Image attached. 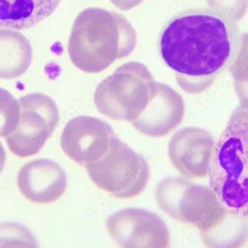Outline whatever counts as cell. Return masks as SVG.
<instances>
[{
	"label": "cell",
	"mask_w": 248,
	"mask_h": 248,
	"mask_svg": "<svg viewBox=\"0 0 248 248\" xmlns=\"http://www.w3.org/2000/svg\"><path fill=\"white\" fill-rule=\"evenodd\" d=\"M160 209L172 218L194 225L206 245L234 213L226 209L211 188L186 177H169L155 190Z\"/></svg>",
	"instance_id": "cell-4"
},
{
	"label": "cell",
	"mask_w": 248,
	"mask_h": 248,
	"mask_svg": "<svg viewBox=\"0 0 248 248\" xmlns=\"http://www.w3.org/2000/svg\"><path fill=\"white\" fill-rule=\"evenodd\" d=\"M5 152L4 149L2 147V144L0 143V173H1L3 167H4V164H5Z\"/></svg>",
	"instance_id": "cell-18"
},
{
	"label": "cell",
	"mask_w": 248,
	"mask_h": 248,
	"mask_svg": "<svg viewBox=\"0 0 248 248\" xmlns=\"http://www.w3.org/2000/svg\"><path fill=\"white\" fill-rule=\"evenodd\" d=\"M157 81L139 62L123 64L97 86L93 101L99 113L115 121L132 123L148 107Z\"/></svg>",
	"instance_id": "cell-5"
},
{
	"label": "cell",
	"mask_w": 248,
	"mask_h": 248,
	"mask_svg": "<svg viewBox=\"0 0 248 248\" xmlns=\"http://www.w3.org/2000/svg\"><path fill=\"white\" fill-rule=\"evenodd\" d=\"M107 230L121 247H169L171 237L166 223L155 213L124 209L109 216Z\"/></svg>",
	"instance_id": "cell-9"
},
{
	"label": "cell",
	"mask_w": 248,
	"mask_h": 248,
	"mask_svg": "<svg viewBox=\"0 0 248 248\" xmlns=\"http://www.w3.org/2000/svg\"><path fill=\"white\" fill-rule=\"evenodd\" d=\"M144 0H110V2L120 10H130L140 5Z\"/></svg>",
	"instance_id": "cell-17"
},
{
	"label": "cell",
	"mask_w": 248,
	"mask_h": 248,
	"mask_svg": "<svg viewBox=\"0 0 248 248\" xmlns=\"http://www.w3.org/2000/svg\"><path fill=\"white\" fill-rule=\"evenodd\" d=\"M33 51L29 40L16 30L0 28V78L13 79L27 72Z\"/></svg>",
	"instance_id": "cell-14"
},
{
	"label": "cell",
	"mask_w": 248,
	"mask_h": 248,
	"mask_svg": "<svg viewBox=\"0 0 248 248\" xmlns=\"http://www.w3.org/2000/svg\"><path fill=\"white\" fill-rule=\"evenodd\" d=\"M34 234L16 222L0 223V247H38Z\"/></svg>",
	"instance_id": "cell-15"
},
{
	"label": "cell",
	"mask_w": 248,
	"mask_h": 248,
	"mask_svg": "<svg viewBox=\"0 0 248 248\" xmlns=\"http://www.w3.org/2000/svg\"><path fill=\"white\" fill-rule=\"evenodd\" d=\"M95 186L116 199H133L147 187L150 168L142 155L117 137L109 151L86 167Z\"/></svg>",
	"instance_id": "cell-6"
},
{
	"label": "cell",
	"mask_w": 248,
	"mask_h": 248,
	"mask_svg": "<svg viewBox=\"0 0 248 248\" xmlns=\"http://www.w3.org/2000/svg\"><path fill=\"white\" fill-rule=\"evenodd\" d=\"M215 137L200 127H185L169 141L168 155L173 166L186 178L208 176L215 148Z\"/></svg>",
	"instance_id": "cell-10"
},
{
	"label": "cell",
	"mask_w": 248,
	"mask_h": 248,
	"mask_svg": "<svg viewBox=\"0 0 248 248\" xmlns=\"http://www.w3.org/2000/svg\"><path fill=\"white\" fill-rule=\"evenodd\" d=\"M68 177L60 165L50 159H36L26 163L17 176L21 195L34 203L47 204L64 196Z\"/></svg>",
	"instance_id": "cell-11"
},
{
	"label": "cell",
	"mask_w": 248,
	"mask_h": 248,
	"mask_svg": "<svg viewBox=\"0 0 248 248\" xmlns=\"http://www.w3.org/2000/svg\"><path fill=\"white\" fill-rule=\"evenodd\" d=\"M20 118L18 100L6 90L0 88V137L9 135Z\"/></svg>",
	"instance_id": "cell-16"
},
{
	"label": "cell",
	"mask_w": 248,
	"mask_h": 248,
	"mask_svg": "<svg viewBox=\"0 0 248 248\" xmlns=\"http://www.w3.org/2000/svg\"><path fill=\"white\" fill-rule=\"evenodd\" d=\"M20 118L16 128L4 137L12 154L33 156L44 147L60 121L56 102L48 95L33 93L18 99Z\"/></svg>",
	"instance_id": "cell-7"
},
{
	"label": "cell",
	"mask_w": 248,
	"mask_h": 248,
	"mask_svg": "<svg viewBox=\"0 0 248 248\" xmlns=\"http://www.w3.org/2000/svg\"><path fill=\"white\" fill-rule=\"evenodd\" d=\"M115 138V132L106 121L80 115L66 124L61 135V147L72 161L86 168L109 151Z\"/></svg>",
	"instance_id": "cell-8"
},
{
	"label": "cell",
	"mask_w": 248,
	"mask_h": 248,
	"mask_svg": "<svg viewBox=\"0 0 248 248\" xmlns=\"http://www.w3.org/2000/svg\"><path fill=\"white\" fill-rule=\"evenodd\" d=\"M247 103L232 114L210 164V187L219 202L234 214L248 215Z\"/></svg>",
	"instance_id": "cell-3"
},
{
	"label": "cell",
	"mask_w": 248,
	"mask_h": 248,
	"mask_svg": "<svg viewBox=\"0 0 248 248\" xmlns=\"http://www.w3.org/2000/svg\"><path fill=\"white\" fill-rule=\"evenodd\" d=\"M136 44V31L122 14L90 7L75 19L68 54L79 71L99 74L114 62L131 55Z\"/></svg>",
	"instance_id": "cell-2"
},
{
	"label": "cell",
	"mask_w": 248,
	"mask_h": 248,
	"mask_svg": "<svg viewBox=\"0 0 248 248\" xmlns=\"http://www.w3.org/2000/svg\"><path fill=\"white\" fill-rule=\"evenodd\" d=\"M62 0H0V28L29 29L44 21Z\"/></svg>",
	"instance_id": "cell-13"
},
{
	"label": "cell",
	"mask_w": 248,
	"mask_h": 248,
	"mask_svg": "<svg viewBox=\"0 0 248 248\" xmlns=\"http://www.w3.org/2000/svg\"><path fill=\"white\" fill-rule=\"evenodd\" d=\"M185 103L179 93L171 87L158 82L148 107L132 126L148 137L169 135L184 119Z\"/></svg>",
	"instance_id": "cell-12"
},
{
	"label": "cell",
	"mask_w": 248,
	"mask_h": 248,
	"mask_svg": "<svg viewBox=\"0 0 248 248\" xmlns=\"http://www.w3.org/2000/svg\"><path fill=\"white\" fill-rule=\"evenodd\" d=\"M240 33L235 18L218 10H185L165 25L159 48L179 87L199 94L209 90L238 53Z\"/></svg>",
	"instance_id": "cell-1"
}]
</instances>
